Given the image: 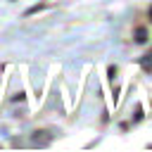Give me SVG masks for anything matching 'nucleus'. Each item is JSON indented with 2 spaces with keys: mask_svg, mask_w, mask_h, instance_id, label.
<instances>
[{
  "mask_svg": "<svg viewBox=\"0 0 152 152\" xmlns=\"http://www.w3.org/2000/svg\"><path fill=\"white\" fill-rule=\"evenodd\" d=\"M150 19H152V10H150Z\"/></svg>",
  "mask_w": 152,
  "mask_h": 152,
  "instance_id": "obj_3",
  "label": "nucleus"
},
{
  "mask_svg": "<svg viewBox=\"0 0 152 152\" xmlns=\"http://www.w3.org/2000/svg\"><path fill=\"white\" fill-rule=\"evenodd\" d=\"M135 40H138V43H145V40H147V31H145V28H135Z\"/></svg>",
  "mask_w": 152,
  "mask_h": 152,
  "instance_id": "obj_1",
  "label": "nucleus"
},
{
  "mask_svg": "<svg viewBox=\"0 0 152 152\" xmlns=\"http://www.w3.org/2000/svg\"><path fill=\"white\" fill-rule=\"evenodd\" d=\"M45 7H48V0H45V2H40V5H36V7H31V10H26V17H28V14H36V12L45 10Z\"/></svg>",
  "mask_w": 152,
  "mask_h": 152,
  "instance_id": "obj_2",
  "label": "nucleus"
}]
</instances>
